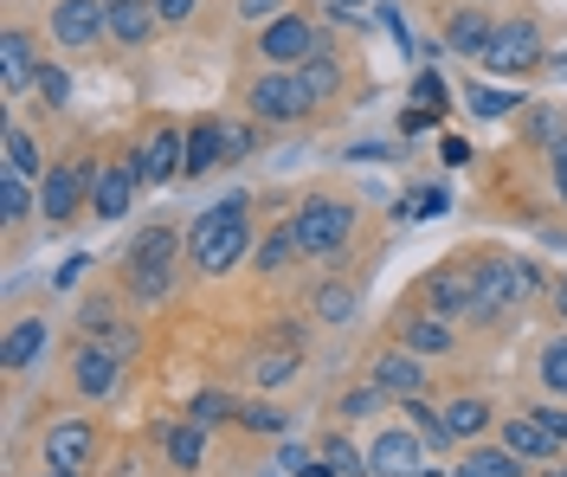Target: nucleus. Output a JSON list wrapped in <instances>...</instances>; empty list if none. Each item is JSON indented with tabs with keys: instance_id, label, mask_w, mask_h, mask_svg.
Masks as SVG:
<instances>
[{
	"instance_id": "obj_1",
	"label": "nucleus",
	"mask_w": 567,
	"mask_h": 477,
	"mask_svg": "<svg viewBox=\"0 0 567 477\" xmlns=\"http://www.w3.org/2000/svg\"><path fill=\"white\" fill-rule=\"evenodd\" d=\"M246 207H251L246 194H226V200H213L207 214L187 226V258H194L200 278H226L233 265H246V252H251Z\"/></svg>"
},
{
	"instance_id": "obj_2",
	"label": "nucleus",
	"mask_w": 567,
	"mask_h": 477,
	"mask_svg": "<svg viewBox=\"0 0 567 477\" xmlns=\"http://www.w3.org/2000/svg\"><path fill=\"white\" fill-rule=\"evenodd\" d=\"M542 291H548V284H542L535 258H516V252L477 258V323H496V317H509V310L535 303Z\"/></svg>"
},
{
	"instance_id": "obj_3",
	"label": "nucleus",
	"mask_w": 567,
	"mask_h": 477,
	"mask_svg": "<svg viewBox=\"0 0 567 477\" xmlns=\"http://www.w3.org/2000/svg\"><path fill=\"white\" fill-rule=\"evenodd\" d=\"M175 252H181V232L168 220L142 226L136 239H130L123 278H130V297H136V303H162V297L175 291Z\"/></svg>"
},
{
	"instance_id": "obj_4",
	"label": "nucleus",
	"mask_w": 567,
	"mask_h": 477,
	"mask_svg": "<svg viewBox=\"0 0 567 477\" xmlns=\"http://www.w3.org/2000/svg\"><path fill=\"white\" fill-rule=\"evenodd\" d=\"M290 232H297L303 258H342L349 239H354V207L336 200V194H310V200L290 214Z\"/></svg>"
},
{
	"instance_id": "obj_5",
	"label": "nucleus",
	"mask_w": 567,
	"mask_h": 477,
	"mask_svg": "<svg viewBox=\"0 0 567 477\" xmlns=\"http://www.w3.org/2000/svg\"><path fill=\"white\" fill-rule=\"evenodd\" d=\"M246 111H251V123H303L317 104H310V91H303V77L297 72L265 65V72L246 84Z\"/></svg>"
},
{
	"instance_id": "obj_6",
	"label": "nucleus",
	"mask_w": 567,
	"mask_h": 477,
	"mask_svg": "<svg viewBox=\"0 0 567 477\" xmlns=\"http://www.w3.org/2000/svg\"><path fill=\"white\" fill-rule=\"evenodd\" d=\"M91 175H97V162H84V155H59L45 168V182H39V214H45V226H65L78 207H91Z\"/></svg>"
},
{
	"instance_id": "obj_7",
	"label": "nucleus",
	"mask_w": 567,
	"mask_h": 477,
	"mask_svg": "<svg viewBox=\"0 0 567 477\" xmlns=\"http://www.w3.org/2000/svg\"><path fill=\"white\" fill-rule=\"evenodd\" d=\"M420 303L432 310V317H445V323H458V317H471L477 323V265H432L420 278Z\"/></svg>"
},
{
	"instance_id": "obj_8",
	"label": "nucleus",
	"mask_w": 567,
	"mask_h": 477,
	"mask_svg": "<svg viewBox=\"0 0 567 477\" xmlns=\"http://www.w3.org/2000/svg\"><path fill=\"white\" fill-rule=\"evenodd\" d=\"M322 45H329V39L317 33L310 13H284V20H271V27H258V59L278 65V72H297L303 59H317Z\"/></svg>"
},
{
	"instance_id": "obj_9",
	"label": "nucleus",
	"mask_w": 567,
	"mask_h": 477,
	"mask_svg": "<svg viewBox=\"0 0 567 477\" xmlns=\"http://www.w3.org/2000/svg\"><path fill=\"white\" fill-rule=\"evenodd\" d=\"M484 65L491 72H542L548 65V45H542V27H535L529 13H509V20H496V39L491 52H484Z\"/></svg>"
},
{
	"instance_id": "obj_10",
	"label": "nucleus",
	"mask_w": 567,
	"mask_h": 477,
	"mask_svg": "<svg viewBox=\"0 0 567 477\" xmlns=\"http://www.w3.org/2000/svg\"><path fill=\"white\" fill-rule=\"evenodd\" d=\"M130 168L142 175V187H162V182H175V175H187V129L155 123V129H148V143L130 148Z\"/></svg>"
},
{
	"instance_id": "obj_11",
	"label": "nucleus",
	"mask_w": 567,
	"mask_h": 477,
	"mask_svg": "<svg viewBox=\"0 0 567 477\" xmlns=\"http://www.w3.org/2000/svg\"><path fill=\"white\" fill-rule=\"evenodd\" d=\"M52 39L65 52H91L97 39H110V7L104 0H52Z\"/></svg>"
},
{
	"instance_id": "obj_12",
	"label": "nucleus",
	"mask_w": 567,
	"mask_h": 477,
	"mask_svg": "<svg viewBox=\"0 0 567 477\" xmlns=\"http://www.w3.org/2000/svg\"><path fill=\"white\" fill-rule=\"evenodd\" d=\"M91 465H97V426H91V419H59V426H45V471L84 477Z\"/></svg>"
},
{
	"instance_id": "obj_13",
	"label": "nucleus",
	"mask_w": 567,
	"mask_h": 477,
	"mask_svg": "<svg viewBox=\"0 0 567 477\" xmlns=\"http://www.w3.org/2000/svg\"><path fill=\"white\" fill-rule=\"evenodd\" d=\"M116 381H123V355H116L110 342H84V349L71 355V387H78L84 401H110Z\"/></svg>"
},
{
	"instance_id": "obj_14",
	"label": "nucleus",
	"mask_w": 567,
	"mask_h": 477,
	"mask_svg": "<svg viewBox=\"0 0 567 477\" xmlns=\"http://www.w3.org/2000/svg\"><path fill=\"white\" fill-rule=\"evenodd\" d=\"M393 342L413 349V355H452V349H458V330H452L445 317H432L425 303H413V310L393 317Z\"/></svg>"
},
{
	"instance_id": "obj_15",
	"label": "nucleus",
	"mask_w": 567,
	"mask_h": 477,
	"mask_svg": "<svg viewBox=\"0 0 567 477\" xmlns=\"http://www.w3.org/2000/svg\"><path fill=\"white\" fill-rule=\"evenodd\" d=\"M496 439L509 445L516 458H529V465H555V458L567 452V445L555 439V433H548L542 419H535L529 406H523V413H503V419H496Z\"/></svg>"
},
{
	"instance_id": "obj_16",
	"label": "nucleus",
	"mask_w": 567,
	"mask_h": 477,
	"mask_svg": "<svg viewBox=\"0 0 567 477\" xmlns=\"http://www.w3.org/2000/svg\"><path fill=\"white\" fill-rule=\"evenodd\" d=\"M136 194H142V175L130 168V155H123V162H104V168L91 175V214H97V220H123V214L136 207Z\"/></svg>"
},
{
	"instance_id": "obj_17",
	"label": "nucleus",
	"mask_w": 567,
	"mask_h": 477,
	"mask_svg": "<svg viewBox=\"0 0 567 477\" xmlns=\"http://www.w3.org/2000/svg\"><path fill=\"white\" fill-rule=\"evenodd\" d=\"M388 401H413V394H425V355H413V349H381L374 355V374H368Z\"/></svg>"
},
{
	"instance_id": "obj_18",
	"label": "nucleus",
	"mask_w": 567,
	"mask_h": 477,
	"mask_svg": "<svg viewBox=\"0 0 567 477\" xmlns=\"http://www.w3.org/2000/svg\"><path fill=\"white\" fill-rule=\"evenodd\" d=\"M368 465H374V477H413L425 465V439L413 426H388L381 439L368 445Z\"/></svg>"
},
{
	"instance_id": "obj_19",
	"label": "nucleus",
	"mask_w": 567,
	"mask_h": 477,
	"mask_svg": "<svg viewBox=\"0 0 567 477\" xmlns=\"http://www.w3.org/2000/svg\"><path fill=\"white\" fill-rule=\"evenodd\" d=\"M45 349H52V323L45 317H20V323H7V335H0V367L7 374H27L33 362H45Z\"/></svg>"
},
{
	"instance_id": "obj_20",
	"label": "nucleus",
	"mask_w": 567,
	"mask_h": 477,
	"mask_svg": "<svg viewBox=\"0 0 567 477\" xmlns=\"http://www.w3.org/2000/svg\"><path fill=\"white\" fill-rule=\"evenodd\" d=\"M39 45H33V33L27 27H7V39H0V97H20L27 84L39 77Z\"/></svg>"
},
{
	"instance_id": "obj_21",
	"label": "nucleus",
	"mask_w": 567,
	"mask_h": 477,
	"mask_svg": "<svg viewBox=\"0 0 567 477\" xmlns=\"http://www.w3.org/2000/svg\"><path fill=\"white\" fill-rule=\"evenodd\" d=\"M496 39V20L484 7H458L452 20H445V52H458V59H484Z\"/></svg>"
},
{
	"instance_id": "obj_22",
	"label": "nucleus",
	"mask_w": 567,
	"mask_h": 477,
	"mask_svg": "<svg viewBox=\"0 0 567 477\" xmlns=\"http://www.w3.org/2000/svg\"><path fill=\"white\" fill-rule=\"evenodd\" d=\"M110 7V39L116 45H148L155 39V27H162V13H155V0H104Z\"/></svg>"
},
{
	"instance_id": "obj_23",
	"label": "nucleus",
	"mask_w": 567,
	"mask_h": 477,
	"mask_svg": "<svg viewBox=\"0 0 567 477\" xmlns=\"http://www.w3.org/2000/svg\"><path fill=\"white\" fill-rule=\"evenodd\" d=\"M213 168H226V123L219 116H200L187 129V182H200Z\"/></svg>"
},
{
	"instance_id": "obj_24",
	"label": "nucleus",
	"mask_w": 567,
	"mask_h": 477,
	"mask_svg": "<svg viewBox=\"0 0 567 477\" xmlns=\"http://www.w3.org/2000/svg\"><path fill=\"white\" fill-rule=\"evenodd\" d=\"M207 433H213V426H200V419H181V426H168L162 452H168V465H175L181 477H194L200 465H207Z\"/></svg>"
},
{
	"instance_id": "obj_25",
	"label": "nucleus",
	"mask_w": 567,
	"mask_h": 477,
	"mask_svg": "<svg viewBox=\"0 0 567 477\" xmlns=\"http://www.w3.org/2000/svg\"><path fill=\"white\" fill-rule=\"evenodd\" d=\"M297 374H303V342H271V349L251 355V381H258V387H284V381H297Z\"/></svg>"
},
{
	"instance_id": "obj_26",
	"label": "nucleus",
	"mask_w": 567,
	"mask_h": 477,
	"mask_svg": "<svg viewBox=\"0 0 567 477\" xmlns=\"http://www.w3.org/2000/svg\"><path fill=\"white\" fill-rule=\"evenodd\" d=\"M310 310H317L329 330H342V323H354V317H361V291H354V284H342V278H329V284H317V291H310Z\"/></svg>"
},
{
	"instance_id": "obj_27",
	"label": "nucleus",
	"mask_w": 567,
	"mask_h": 477,
	"mask_svg": "<svg viewBox=\"0 0 567 477\" xmlns=\"http://www.w3.org/2000/svg\"><path fill=\"white\" fill-rule=\"evenodd\" d=\"M445 413V426H452V439H484L496 426V406L491 401H477V394H458L452 406H439Z\"/></svg>"
},
{
	"instance_id": "obj_28",
	"label": "nucleus",
	"mask_w": 567,
	"mask_h": 477,
	"mask_svg": "<svg viewBox=\"0 0 567 477\" xmlns=\"http://www.w3.org/2000/svg\"><path fill=\"white\" fill-rule=\"evenodd\" d=\"M297 77H303L310 104H329V97H342V65H336V45H322L317 59H303V65H297Z\"/></svg>"
},
{
	"instance_id": "obj_29",
	"label": "nucleus",
	"mask_w": 567,
	"mask_h": 477,
	"mask_svg": "<svg viewBox=\"0 0 567 477\" xmlns=\"http://www.w3.org/2000/svg\"><path fill=\"white\" fill-rule=\"evenodd\" d=\"M7 168L13 175H27V182H45V155H39V143H33V129L27 123H7Z\"/></svg>"
},
{
	"instance_id": "obj_30",
	"label": "nucleus",
	"mask_w": 567,
	"mask_h": 477,
	"mask_svg": "<svg viewBox=\"0 0 567 477\" xmlns=\"http://www.w3.org/2000/svg\"><path fill=\"white\" fill-rule=\"evenodd\" d=\"M400 413H406V426H413V433H420V439L432 445V452L458 445V439H452V426H445V413H439V406H425V394H413V401H400Z\"/></svg>"
},
{
	"instance_id": "obj_31",
	"label": "nucleus",
	"mask_w": 567,
	"mask_h": 477,
	"mask_svg": "<svg viewBox=\"0 0 567 477\" xmlns=\"http://www.w3.org/2000/svg\"><path fill=\"white\" fill-rule=\"evenodd\" d=\"M317 452H322V465H329L336 477H374V465H368V452H361V445H354L349 433H329V439H322Z\"/></svg>"
},
{
	"instance_id": "obj_32",
	"label": "nucleus",
	"mask_w": 567,
	"mask_h": 477,
	"mask_svg": "<svg viewBox=\"0 0 567 477\" xmlns=\"http://www.w3.org/2000/svg\"><path fill=\"white\" fill-rule=\"evenodd\" d=\"M464 104H471V116H484V123H503L509 111H523L529 97L523 91H496V84H464Z\"/></svg>"
},
{
	"instance_id": "obj_33",
	"label": "nucleus",
	"mask_w": 567,
	"mask_h": 477,
	"mask_svg": "<svg viewBox=\"0 0 567 477\" xmlns=\"http://www.w3.org/2000/svg\"><path fill=\"white\" fill-rule=\"evenodd\" d=\"M39 207V194H33V182L27 175H13V168H0V220L7 226H20L27 214Z\"/></svg>"
},
{
	"instance_id": "obj_34",
	"label": "nucleus",
	"mask_w": 567,
	"mask_h": 477,
	"mask_svg": "<svg viewBox=\"0 0 567 477\" xmlns=\"http://www.w3.org/2000/svg\"><path fill=\"white\" fill-rule=\"evenodd\" d=\"M464 458H471L484 477H529V458H516L503 439H496V445H477V452H464Z\"/></svg>"
},
{
	"instance_id": "obj_35",
	"label": "nucleus",
	"mask_w": 567,
	"mask_h": 477,
	"mask_svg": "<svg viewBox=\"0 0 567 477\" xmlns=\"http://www.w3.org/2000/svg\"><path fill=\"white\" fill-rule=\"evenodd\" d=\"M239 426H246V433H265V439H290V413L271 406V401H246L239 406Z\"/></svg>"
},
{
	"instance_id": "obj_36",
	"label": "nucleus",
	"mask_w": 567,
	"mask_h": 477,
	"mask_svg": "<svg viewBox=\"0 0 567 477\" xmlns=\"http://www.w3.org/2000/svg\"><path fill=\"white\" fill-rule=\"evenodd\" d=\"M290 258H303V246H297V232H290V220H284L278 232H265V246H258V258H251V265L271 278V271H284Z\"/></svg>"
},
{
	"instance_id": "obj_37",
	"label": "nucleus",
	"mask_w": 567,
	"mask_h": 477,
	"mask_svg": "<svg viewBox=\"0 0 567 477\" xmlns=\"http://www.w3.org/2000/svg\"><path fill=\"white\" fill-rule=\"evenodd\" d=\"M278 465H284V477H336L322 465L317 445H297V439H278Z\"/></svg>"
},
{
	"instance_id": "obj_38",
	"label": "nucleus",
	"mask_w": 567,
	"mask_h": 477,
	"mask_svg": "<svg viewBox=\"0 0 567 477\" xmlns=\"http://www.w3.org/2000/svg\"><path fill=\"white\" fill-rule=\"evenodd\" d=\"M535 374H542V387H548V394H561V401H567V335L542 342V362H535Z\"/></svg>"
},
{
	"instance_id": "obj_39",
	"label": "nucleus",
	"mask_w": 567,
	"mask_h": 477,
	"mask_svg": "<svg viewBox=\"0 0 567 477\" xmlns=\"http://www.w3.org/2000/svg\"><path fill=\"white\" fill-rule=\"evenodd\" d=\"M78 330H84V342H104V335L116 330V303H110V297H84V303H78Z\"/></svg>"
},
{
	"instance_id": "obj_40",
	"label": "nucleus",
	"mask_w": 567,
	"mask_h": 477,
	"mask_svg": "<svg viewBox=\"0 0 567 477\" xmlns=\"http://www.w3.org/2000/svg\"><path fill=\"white\" fill-rule=\"evenodd\" d=\"M33 91H39V104H45V111H65V104H71V72H65V65H39Z\"/></svg>"
},
{
	"instance_id": "obj_41",
	"label": "nucleus",
	"mask_w": 567,
	"mask_h": 477,
	"mask_svg": "<svg viewBox=\"0 0 567 477\" xmlns=\"http://www.w3.org/2000/svg\"><path fill=\"white\" fill-rule=\"evenodd\" d=\"M187 419H200V426H219V419H239V406L226 401V394H194V401H187Z\"/></svg>"
},
{
	"instance_id": "obj_42",
	"label": "nucleus",
	"mask_w": 567,
	"mask_h": 477,
	"mask_svg": "<svg viewBox=\"0 0 567 477\" xmlns=\"http://www.w3.org/2000/svg\"><path fill=\"white\" fill-rule=\"evenodd\" d=\"M529 136H535L542 148H561V143H567V116H561V111H542V104H535V111H529Z\"/></svg>"
},
{
	"instance_id": "obj_43",
	"label": "nucleus",
	"mask_w": 567,
	"mask_h": 477,
	"mask_svg": "<svg viewBox=\"0 0 567 477\" xmlns=\"http://www.w3.org/2000/svg\"><path fill=\"white\" fill-rule=\"evenodd\" d=\"M381 401H388V394L368 381V387H349V394L336 401V413H342V419H368V413H381Z\"/></svg>"
},
{
	"instance_id": "obj_44",
	"label": "nucleus",
	"mask_w": 567,
	"mask_h": 477,
	"mask_svg": "<svg viewBox=\"0 0 567 477\" xmlns=\"http://www.w3.org/2000/svg\"><path fill=\"white\" fill-rule=\"evenodd\" d=\"M284 13H297V7H290V0H239V20H246V27H271Z\"/></svg>"
},
{
	"instance_id": "obj_45",
	"label": "nucleus",
	"mask_w": 567,
	"mask_h": 477,
	"mask_svg": "<svg viewBox=\"0 0 567 477\" xmlns=\"http://www.w3.org/2000/svg\"><path fill=\"white\" fill-rule=\"evenodd\" d=\"M445 97H452V91H445V77H439V72L413 77V104H425V111H445Z\"/></svg>"
},
{
	"instance_id": "obj_46",
	"label": "nucleus",
	"mask_w": 567,
	"mask_h": 477,
	"mask_svg": "<svg viewBox=\"0 0 567 477\" xmlns=\"http://www.w3.org/2000/svg\"><path fill=\"white\" fill-rule=\"evenodd\" d=\"M251 148H258V129H246V123H226V162H246Z\"/></svg>"
},
{
	"instance_id": "obj_47",
	"label": "nucleus",
	"mask_w": 567,
	"mask_h": 477,
	"mask_svg": "<svg viewBox=\"0 0 567 477\" xmlns=\"http://www.w3.org/2000/svg\"><path fill=\"white\" fill-rule=\"evenodd\" d=\"M439 162H445V168H471V162H477V148L464 143V136H445V143H439Z\"/></svg>"
},
{
	"instance_id": "obj_48",
	"label": "nucleus",
	"mask_w": 567,
	"mask_h": 477,
	"mask_svg": "<svg viewBox=\"0 0 567 477\" xmlns=\"http://www.w3.org/2000/svg\"><path fill=\"white\" fill-rule=\"evenodd\" d=\"M155 13H162V27H187L200 13V0H155Z\"/></svg>"
},
{
	"instance_id": "obj_49",
	"label": "nucleus",
	"mask_w": 567,
	"mask_h": 477,
	"mask_svg": "<svg viewBox=\"0 0 567 477\" xmlns=\"http://www.w3.org/2000/svg\"><path fill=\"white\" fill-rule=\"evenodd\" d=\"M535 419H542V426H548V433H555V439L567 445V406H529Z\"/></svg>"
},
{
	"instance_id": "obj_50",
	"label": "nucleus",
	"mask_w": 567,
	"mask_h": 477,
	"mask_svg": "<svg viewBox=\"0 0 567 477\" xmlns=\"http://www.w3.org/2000/svg\"><path fill=\"white\" fill-rule=\"evenodd\" d=\"M439 214H445V187H425L420 207H413V220H439Z\"/></svg>"
},
{
	"instance_id": "obj_51",
	"label": "nucleus",
	"mask_w": 567,
	"mask_h": 477,
	"mask_svg": "<svg viewBox=\"0 0 567 477\" xmlns=\"http://www.w3.org/2000/svg\"><path fill=\"white\" fill-rule=\"evenodd\" d=\"M548 175H555V194H561V207H567V143L548 148Z\"/></svg>"
},
{
	"instance_id": "obj_52",
	"label": "nucleus",
	"mask_w": 567,
	"mask_h": 477,
	"mask_svg": "<svg viewBox=\"0 0 567 477\" xmlns=\"http://www.w3.org/2000/svg\"><path fill=\"white\" fill-rule=\"evenodd\" d=\"M432 123H439V111H425V104H420V111L400 116V136H420V129H432Z\"/></svg>"
},
{
	"instance_id": "obj_53",
	"label": "nucleus",
	"mask_w": 567,
	"mask_h": 477,
	"mask_svg": "<svg viewBox=\"0 0 567 477\" xmlns=\"http://www.w3.org/2000/svg\"><path fill=\"white\" fill-rule=\"evenodd\" d=\"M548 303H555V317H561V323H567V271H561V278H555V284H548Z\"/></svg>"
},
{
	"instance_id": "obj_54",
	"label": "nucleus",
	"mask_w": 567,
	"mask_h": 477,
	"mask_svg": "<svg viewBox=\"0 0 567 477\" xmlns=\"http://www.w3.org/2000/svg\"><path fill=\"white\" fill-rule=\"evenodd\" d=\"M542 72H555V77H567V45H548V65Z\"/></svg>"
},
{
	"instance_id": "obj_55",
	"label": "nucleus",
	"mask_w": 567,
	"mask_h": 477,
	"mask_svg": "<svg viewBox=\"0 0 567 477\" xmlns=\"http://www.w3.org/2000/svg\"><path fill=\"white\" fill-rule=\"evenodd\" d=\"M413 477H452V465H420Z\"/></svg>"
},
{
	"instance_id": "obj_56",
	"label": "nucleus",
	"mask_w": 567,
	"mask_h": 477,
	"mask_svg": "<svg viewBox=\"0 0 567 477\" xmlns=\"http://www.w3.org/2000/svg\"><path fill=\"white\" fill-rule=\"evenodd\" d=\"M452 477H484V471H477V465H471V458H464V465H452Z\"/></svg>"
},
{
	"instance_id": "obj_57",
	"label": "nucleus",
	"mask_w": 567,
	"mask_h": 477,
	"mask_svg": "<svg viewBox=\"0 0 567 477\" xmlns=\"http://www.w3.org/2000/svg\"><path fill=\"white\" fill-rule=\"evenodd\" d=\"M542 477H567V465H555V471H542Z\"/></svg>"
},
{
	"instance_id": "obj_58",
	"label": "nucleus",
	"mask_w": 567,
	"mask_h": 477,
	"mask_svg": "<svg viewBox=\"0 0 567 477\" xmlns=\"http://www.w3.org/2000/svg\"><path fill=\"white\" fill-rule=\"evenodd\" d=\"M45 477H71V471H45Z\"/></svg>"
}]
</instances>
